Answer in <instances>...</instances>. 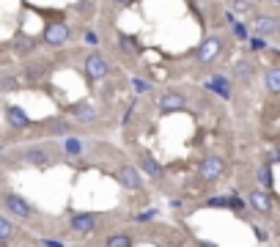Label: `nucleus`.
I'll return each instance as SVG.
<instances>
[{"label": "nucleus", "mask_w": 280, "mask_h": 247, "mask_svg": "<svg viewBox=\"0 0 280 247\" xmlns=\"http://www.w3.org/2000/svg\"><path fill=\"white\" fill-rule=\"evenodd\" d=\"M222 173H226V162H222L220 154H206L201 168H198V176L203 181H217V179H222Z\"/></svg>", "instance_id": "nucleus-1"}, {"label": "nucleus", "mask_w": 280, "mask_h": 247, "mask_svg": "<svg viewBox=\"0 0 280 247\" xmlns=\"http://www.w3.org/2000/svg\"><path fill=\"white\" fill-rule=\"evenodd\" d=\"M83 66H85V74L91 77V80H105L110 74V61L105 58V55H99V52L85 55Z\"/></svg>", "instance_id": "nucleus-2"}, {"label": "nucleus", "mask_w": 280, "mask_h": 247, "mask_svg": "<svg viewBox=\"0 0 280 247\" xmlns=\"http://www.w3.org/2000/svg\"><path fill=\"white\" fill-rule=\"evenodd\" d=\"M69 36H71V30L66 22H50L44 28V44H50V47H63L69 42Z\"/></svg>", "instance_id": "nucleus-3"}, {"label": "nucleus", "mask_w": 280, "mask_h": 247, "mask_svg": "<svg viewBox=\"0 0 280 247\" xmlns=\"http://www.w3.org/2000/svg\"><path fill=\"white\" fill-rule=\"evenodd\" d=\"M3 203H6V209H9L17 220H30V217H33V209H30L28 201H25V198H20L17 193H9L3 198Z\"/></svg>", "instance_id": "nucleus-4"}, {"label": "nucleus", "mask_w": 280, "mask_h": 247, "mask_svg": "<svg viewBox=\"0 0 280 247\" xmlns=\"http://www.w3.org/2000/svg\"><path fill=\"white\" fill-rule=\"evenodd\" d=\"M222 52V39L220 36H212L206 39V42L198 47V63H203V66H209V63H214V58Z\"/></svg>", "instance_id": "nucleus-5"}, {"label": "nucleus", "mask_w": 280, "mask_h": 247, "mask_svg": "<svg viewBox=\"0 0 280 247\" xmlns=\"http://www.w3.org/2000/svg\"><path fill=\"white\" fill-rule=\"evenodd\" d=\"M253 28H255V36H275L277 30H280V20L275 17V14H258L253 22Z\"/></svg>", "instance_id": "nucleus-6"}, {"label": "nucleus", "mask_w": 280, "mask_h": 247, "mask_svg": "<svg viewBox=\"0 0 280 247\" xmlns=\"http://www.w3.org/2000/svg\"><path fill=\"white\" fill-rule=\"evenodd\" d=\"M203 88L209 91V93H217V97H220V99H226V102L234 97V91H231L234 85H231V80H228L226 74H212V80L203 85Z\"/></svg>", "instance_id": "nucleus-7"}, {"label": "nucleus", "mask_w": 280, "mask_h": 247, "mask_svg": "<svg viewBox=\"0 0 280 247\" xmlns=\"http://www.w3.org/2000/svg\"><path fill=\"white\" fill-rule=\"evenodd\" d=\"M272 203H275V195L272 193H264V189H253L250 195H247V206L261 214H269L272 212Z\"/></svg>", "instance_id": "nucleus-8"}, {"label": "nucleus", "mask_w": 280, "mask_h": 247, "mask_svg": "<svg viewBox=\"0 0 280 247\" xmlns=\"http://www.w3.org/2000/svg\"><path fill=\"white\" fill-rule=\"evenodd\" d=\"M71 228H74L77 234H91V231L97 228V214H91V212L74 214V217H71Z\"/></svg>", "instance_id": "nucleus-9"}, {"label": "nucleus", "mask_w": 280, "mask_h": 247, "mask_svg": "<svg viewBox=\"0 0 280 247\" xmlns=\"http://www.w3.org/2000/svg\"><path fill=\"white\" fill-rule=\"evenodd\" d=\"M184 105H187V99H184L181 93H176V91H167V93H162V99H159V110H165V113L184 110Z\"/></svg>", "instance_id": "nucleus-10"}, {"label": "nucleus", "mask_w": 280, "mask_h": 247, "mask_svg": "<svg viewBox=\"0 0 280 247\" xmlns=\"http://www.w3.org/2000/svg\"><path fill=\"white\" fill-rule=\"evenodd\" d=\"M140 168H143V173H148L151 179H162V176H165V168H162V165H159L151 154H143V157H140Z\"/></svg>", "instance_id": "nucleus-11"}, {"label": "nucleus", "mask_w": 280, "mask_h": 247, "mask_svg": "<svg viewBox=\"0 0 280 247\" xmlns=\"http://www.w3.org/2000/svg\"><path fill=\"white\" fill-rule=\"evenodd\" d=\"M255 74V66L250 61H236L234 66H231V77H236V80H242V83H247Z\"/></svg>", "instance_id": "nucleus-12"}, {"label": "nucleus", "mask_w": 280, "mask_h": 247, "mask_svg": "<svg viewBox=\"0 0 280 247\" xmlns=\"http://www.w3.org/2000/svg\"><path fill=\"white\" fill-rule=\"evenodd\" d=\"M9 124L17 129H25V126H30V118L22 107H9Z\"/></svg>", "instance_id": "nucleus-13"}, {"label": "nucleus", "mask_w": 280, "mask_h": 247, "mask_svg": "<svg viewBox=\"0 0 280 247\" xmlns=\"http://www.w3.org/2000/svg\"><path fill=\"white\" fill-rule=\"evenodd\" d=\"M121 181L126 184V189H140V173L132 168V165H126L121 168Z\"/></svg>", "instance_id": "nucleus-14"}, {"label": "nucleus", "mask_w": 280, "mask_h": 247, "mask_svg": "<svg viewBox=\"0 0 280 247\" xmlns=\"http://www.w3.org/2000/svg\"><path fill=\"white\" fill-rule=\"evenodd\" d=\"M226 20H228V25H231V33H234L239 42H247V39H250V36H247V28L234 17V11H226Z\"/></svg>", "instance_id": "nucleus-15"}, {"label": "nucleus", "mask_w": 280, "mask_h": 247, "mask_svg": "<svg viewBox=\"0 0 280 247\" xmlns=\"http://www.w3.org/2000/svg\"><path fill=\"white\" fill-rule=\"evenodd\" d=\"M69 132H71V126L66 121H61V118H55V121L47 124V135H55V138H66Z\"/></svg>", "instance_id": "nucleus-16"}, {"label": "nucleus", "mask_w": 280, "mask_h": 247, "mask_svg": "<svg viewBox=\"0 0 280 247\" xmlns=\"http://www.w3.org/2000/svg\"><path fill=\"white\" fill-rule=\"evenodd\" d=\"M267 91L280 93V69L277 66H269V71H267Z\"/></svg>", "instance_id": "nucleus-17"}, {"label": "nucleus", "mask_w": 280, "mask_h": 247, "mask_svg": "<svg viewBox=\"0 0 280 247\" xmlns=\"http://www.w3.org/2000/svg\"><path fill=\"white\" fill-rule=\"evenodd\" d=\"M105 247H132V236L129 234H113L105 239Z\"/></svg>", "instance_id": "nucleus-18"}, {"label": "nucleus", "mask_w": 280, "mask_h": 247, "mask_svg": "<svg viewBox=\"0 0 280 247\" xmlns=\"http://www.w3.org/2000/svg\"><path fill=\"white\" fill-rule=\"evenodd\" d=\"M20 77L17 74H3V77H0V91H17L20 88Z\"/></svg>", "instance_id": "nucleus-19"}, {"label": "nucleus", "mask_w": 280, "mask_h": 247, "mask_svg": "<svg viewBox=\"0 0 280 247\" xmlns=\"http://www.w3.org/2000/svg\"><path fill=\"white\" fill-rule=\"evenodd\" d=\"M63 148H66V154L77 157V154H83V140H77V138H69V135H66V140H63Z\"/></svg>", "instance_id": "nucleus-20"}, {"label": "nucleus", "mask_w": 280, "mask_h": 247, "mask_svg": "<svg viewBox=\"0 0 280 247\" xmlns=\"http://www.w3.org/2000/svg\"><path fill=\"white\" fill-rule=\"evenodd\" d=\"M118 47H121L124 52H129V55H138V52H140V47L135 44L132 36H118Z\"/></svg>", "instance_id": "nucleus-21"}, {"label": "nucleus", "mask_w": 280, "mask_h": 247, "mask_svg": "<svg viewBox=\"0 0 280 247\" xmlns=\"http://www.w3.org/2000/svg\"><path fill=\"white\" fill-rule=\"evenodd\" d=\"M74 116L80 118V121H94V118H97V110H94L91 105H80L74 110Z\"/></svg>", "instance_id": "nucleus-22"}, {"label": "nucleus", "mask_w": 280, "mask_h": 247, "mask_svg": "<svg viewBox=\"0 0 280 247\" xmlns=\"http://www.w3.org/2000/svg\"><path fill=\"white\" fill-rule=\"evenodd\" d=\"M261 184L267 187L272 195H275V181H272V165H264V168H261Z\"/></svg>", "instance_id": "nucleus-23"}, {"label": "nucleus", "mask_w": 280, "mask_h": 247, "mask_svg": "<svg viewBox=\"0 0 280 247\" xmlns=\"http://www.w3.org/2000/svg\"><path fill=\"white\" fill-rule=\"evenodd\" d=\"M14 50H17L20 55H28V52L36 50V42H33V39H20V42L14 44Z\"/></svg>", "instance_id": "nucleus-24"}, {"label": "nucleus", "mask_w": 280, "mask_h": 247, "mask_svg": "<svg viewBox=\"0 0 280 247\" xmlns=\"http://www.w3.org/2000/svg\"><path fill=\"white\" fill-rule=\"evenodd\" d=\"M11 236H14V225L6 217H0V242H9Z\"/></svg>", "instance_id": "nucleus-25"}, {"label": "nucleus", "mask_w": 280, "mask_h": 247, "mask_svg": "<svg viewBox=\"0 0 280 247\" xmlns=\"http://www.w3.org/2000/svg\"><path fill=\"white\" fill-rule=\"evenodd\" d=\"M247 42H250V52H267V39L264 36H253V39H247Z\"/></svg>", "instance_id": "nucleus-26"}, {"label": "nucleus", "mask_w": 280, "mask_h": 247, "mask_svg": "<svg viewBox=\"0 0 280 247\" xmlns=\"http://www.w3.org/2000/svg\"><path fill=\"white\" fill-rule=\"evenodd\" d=\"M234 11L236 14H247V11H253V0H234Z\"/></svg>", "instance_id": "nucleus-27"}, {"label": "nucleus", "mask_w": 280, "mask_h": 247, "mask_svg": "<svg viewBox=\"0 0 280 247\" xmlns=\"http://www.w3.org/2000/svg\"><path fill=\"white\" fill-rule=\"evenodd\" d=\"M206 206H217V209H228V195H214V198H209V201H206Z\"/></svg>", "instance_id": "nucleus-28"}, {"label": "nucleus", "mask_w": 280, "mask_h": 247, "mask_svg": "<svg viewBox=\"0 0 280 247\" xmlns=\"http://www.w3.org/2000/svg\"><path fill=\"white\" fill-rule=\"evenodd\" d=\"M44 154H47L44 148H30V151H28V159H30V162H47Z\"/></svg>", "instance_id": "nucleus-29"}, {"label": "nucleus", "mask_w": 280, "mask_h": 247, "mask_svg": "<svg viewBox=\"0 0 280 247\" xmlns=\"http://www.w3.org/2000/svg\"><path fill=\"white\" fill-rule=\"evenodd\" d=\"M132 85H135V91L138 93H148L151 91V83H146V80H140V77H132Z\"/></svg>", "instance_id": "nucleus-30"}, {"label": "nucleus", "mask_w": 280, "mask_h": 247, "mask_svg": "<svg viewBox=\"0 0 280 247\" xmlns=\"http://www.w3.org/2000/svg\"><path fill=\"white\" fill-rule=\"evenodd\" d=\"M228 209H234V212H245V201L239 195H228Z\"/></svg>", "instance_id": "nucleus-31"}, {"label": "nucleus", "mask_w": 280, "mask_h": 247, "mask_svg": "<svg viewBox=\"0 0 280 247\" xmlns=\"http://www.w3.org/2000/svg\"><path fill=\"white\" fill-rule=\"evenodd\" d=\"M157 217V209H148V212H140L138 217H135V222H148V220H154Z\"/></svg>", "instance_id": "nucleus-32"}, {"label": "nucleus", "mask_w": 280, "mask_h": 247, "mask_svg": "<svg viewBox=\"0 0 280 247\" xmlns=\"http://www.w3.org/2000/svg\"><path fill=\"white\" fill-rule=\"evenodd\" d=\"M85 44H91V47H97V44H99V36H97V33H94V30H88V33H85Z\"/></svg>", "instance_id": "nucleus-33"}, {"label": "nucleus", "mask_w": 280, "mask_h": 247, "mask_svg": "<svg viewBox=\"0 0 280 247\" xmlns=\"http://www.w3.org/2000/svg\"><path fill=\"white\" fill-rule=\"evenodd\" d=\"M42 244H44V247H66L61 239H42Z\"/></svg>", "instance_id": "nucleus-34"}, {"label": "nucleus", "mask_w": 280, "mask_h": 247, "mask_svg": "<svg viewBox=\"0 0 280 247\" xmlns=\"http://www.w3.org/2000/svg\"><path fill=\"white\" fill-rule=\"evenodd\" d=\"M255 236H258L261 242H267V239H269V234H267V231H264V228H255Z\"/></svg>", "instance_id": "nucleus-35"}, {"label": "nucleus", "mask_w": 280, "mask_h": 247, "mask_svg": "<svg viewBox=\"0 0 280 247\" xmlns=\"http://www.w3.org/2000/svg\"><path fill=\"white\" fill-rule=\"evenodd\" d=\"M275 162H277V151L272 148V151H269V165H275Z\"/></svg>", "instance_id": "nucleus-36"}, {"label": "nucleus", "mask_w": 280, "mask_h": 247, "mask_svg": "<svg viewBox=\"0 0 280 247\" xmlns=\"http://www.w3.org/2000/svg\"><path fill=\"white\" fill-rule=\"evenodd\" d=\"M118 3H132V0H118Z\"/></svg>", "instance_id": "nucleus-37"}, {"label": "nucleus", "mask_w": 280, "mask_h": 247, "mask_svg": "<svg viewBox=\"0 0 280 247\" xmlns=\"http://www.w3.org/2000/svg\"><path fill=\"white\" fill-rule=\"evenodd\" d=\"M269 3H275V6H277V3H280V0H269Z\"/></svg>", "instance_id": "nucleus-38"}, {"label": "nucleus", "mask_w": 280, "mask_h": 247, "mask_svg": "<svg viewBox=\"0 0 280 247\" xmlns=\"http://www.w3.org/2000/svg\"><path fill=\"white\" fill-rule=\"evenodd\" d=\"M85 247H94V244H85Z\"/></svg>", "instance_id": "nucleus-39"}]
</instances>
